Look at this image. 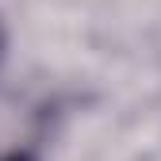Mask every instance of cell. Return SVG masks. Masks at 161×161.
Instances as JSON below:
<instances>
[{"instance_id": "6da1fadb", "label": "cell", "mask_w": 161, "mask_h": 161, "mask_svg": "<svg viewBox=\"0 0 161 161\" xmlns=\"http://www.w3.org/2000/svg\"><path fill=\"white\" fill-rule=\"evenodd\" d=\"M0 161H35L31 153H8V157H0Z\"/></svg>"}, {"instance_id": "7a4b0ae2", "label": "cell", "mask_w": 161, "mask_h": 161, "mask_svg": "<svg viewBox=\"0 0 161 161\" xmlns=\"http://www.w3.org/2000/svg\"><path fill=\"white\" fill-rule=\"evenodd\" d=\"M4 42L8 38H4V23H0V58H4Z\"/></svg>"}]
</instances>
